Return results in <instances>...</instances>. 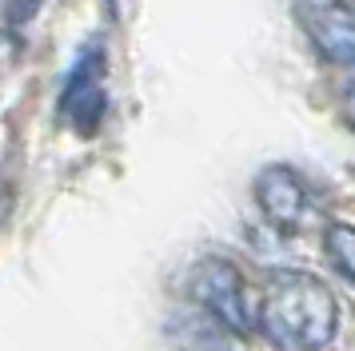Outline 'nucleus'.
<instances>
[{
  "label": "nucleus",
  "instance_id": "obj_8",
  "mask_svg": "<svg viewBox=\"0 0 355 351\" xmlns=\"http://www.w3.org/2000/svg\"><path fill=\"white\" fill-rule=\"evenodd\" d=\"M343 116H347V124L355 128V80L343 84Z\"/></svg>",
  "mask_w": 355,
  "mask_h": 351
},
{
  "label": "nucleus",
  "instance_id": "obj_1",
  "mask_svg": "<svg viewBox=\"0 0 355 351\" xmlns=\"http://www.w3.org/2000/svg\"><path fill=\"white\" fill-rule=\"evenodd\" d=\"M259 327L291 351H323L339 332V300L311 271H275L259 303Z\"/></svg>",
  "mask_w": 355,
  "mask_h": 351
},
{
  "label": "nucleus",
  "instance_id": "obj_5",
  "mask_svg": "<svg viewBox=\"0 0 355 351\" xmlns=\"http://www.w3.org/2000/svg\"><path fill=\"white\" fill-rule=\"evenodd\" d=\"M256 204L279 232H300L311 220L307 184L284 164H272V168H263L256 176Z\"/></svg>",
  "mask_w": 355,
  "mask_h": 351
},
{
  "label": "nucleus",
  "instance_id": "obj_6",
  "mask_svg": "<svg viewBox=\"0 0 355 351\" xmlns=\"http://www.w3.org/2000/svg\"><path fill=\"white\" fill-rule=\"evenodd\" d=\"M323 248H327L331 268L355 287V228L352 223H327V232H323Z\"/></svg>",
  "mask_w": 355,
  "mask_h": 351
},
{
  "label": "nucleus",
  "instance_id": "obj_9",
  "mask_svg": "<svg viewBox=\"0 0 355 351\" xmlns=\"http://www.w3.org/2000/svg\"><path fill=\"white\" fill-rule=\"evenodd\" d=\"M347 4H355V0H347Z\"/></svg>",
  "mask_w": 355,
  "mask_h": 351
},
{
  "label": "nucleus",
  "instance_id": "obj_7",
  "mask_svg": "<svg viewBox=\"0 0 355 351\" xmlns=\"http://www.w3.org/2000/svg\"><path fill=\"white\" fill-rule=\"evenodd\" d=\"M36 8H40V0H8V24L17 28V24H24V20H33Z\"/></svg>",
  "mask_w": 355,
  "mask_h": 351
},
{
  "label": "nucleus",
  "instance_id": "obj_4",
  "mask_svg": "<svg viewBox=\"0 0 355 351\" xmlns=\"http://www.w3.org/2000/svg\"><path fill=\"white\" fill-rule=\"evenodd\" d=\"M108 112V96H104V52L100 44H88L76 56V68L64 84V96H60V116L68 120L72 132L80 136H92Z\"/></svg>",
  "mask_w": 355,
  "mask_h": 351
},
{
  "label": "nucleus",
  "instance_id": "obj_2",
  "mask_svg": "<svg viewBox=\"0 0 355 351\" xmlns=\"http://www.w3.org/2000/svg\"><path fill=\"white\" fill-rule=\"evenodd\" d=\"M188 287H192V300L220 327H227V332H236V335H248L256 327L252 303H248V287H243V275L236 264H227V259H204V264H196Z\"/></svg>",
  "mask_w": 355,
  "mask_h": 351
},
{
  "label": "nucleus",
  "instance_id": "obj_3",
  "mask_svg": "<svg viewBox=\"0 0 355 351\" xmlns=\"http://www.w3.org/2000/svg\"><path fill=\"white\" fill-rule=\"evenodd\" d=\"M295 20L323 60L355 68V8L347 0H295Z\"/></svg>",
  "mask_w": 355,
  "mask_h": 351
}]
</instances>
